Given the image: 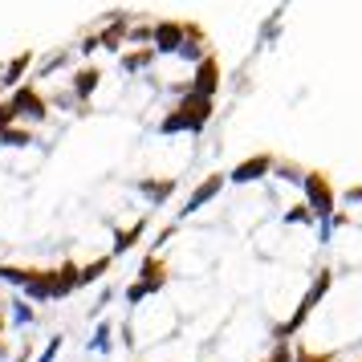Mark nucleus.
<instances>
[{
    "instance_id": "obj_1",
    "label": "nucleus",
    "mask_w": 362,
    "mask_h": 362,
    "mask_svg": "<svg viewBox=\"0 0 362 362\" xmlns=\"http://www.w3.org/2000/svg\"><path fill=\"white\" fill-rule=\"evenodd\" d=\"M0 281H13L25 289V297L33 301H49V297H66L78 289V269L62 264V269H13V264H0Z\"/></svg>"
},
{
    "instance_id": "obj_2",
    "label": "nucleus",
    "mask_w": 362,
    "mask_h": 362,
    "mask_svg": "<svg viewBox=\"0 0 362 362\" xmlns=\"http://www.w3.org/2000/svg\"><path fill=\"white\" fill-rule=\"evenodd\" d=\"M212 115V98H199V94H183V102L163 118V134H175V131H199Z\"/></svg>"
},
{
    "instance_id": "obj_3",
    "label": "nucleus",
    "mask_w": 362,
    "mask_h": 362,
    "mask_svg": "<svg viewBox=\"0 0 362 362\" xmlns=\"http://www.w3.org/2000/svg\"><path fill=\"white\" fill-rule=\"evenodd\" d=\"M329 269H317V281H313L310 285V293L301 297V305H297V313L293 317H289V322H285V326H277V342H289V338H293L297 329L305 326V322H310V313L317 310V301H322V297H326V289H329Z\"/></svg>"
},
{
    "instance_id": "obj_4",
    "label": "nucleus",
    "mask_w": 362,
    "mask_h": 362,
    "mask_svg": "<svg viewBox=\"0 0 362 362\" xmlns=\"http://www.w3.org/2000/svg\"><path fill=\"white\" fill-rule=\"evenodd\" d=\"M301 183H305V196H310V212L326 224L329 216H334V187H329L326 171H305Z\"/></svg>"
},
{
    "instance_id": "obj_5",
    "label": "nucleus",
    "mask_w": 362,
    "mask_h": 362,
    "mask_svg": "<svg viewBox=\"0 0 362 362\" xmlns=\"http://www.w3.org/2000/svg\"><path fill=\"white\" fill-rule=\"evenodd\" d=\"M163 281H167V269H163V261L151 252L147 261H143V277L134 281L131 289H127V301H131V305H139L143 297H151L155 289H163Z\"/></svg>"
},
{
    "instance_id": "obj_6",
    "label": "nucleus",
    "mask_w": 362,
    "mask_h": 362,
    "mask_svg": "<svg viewBox=\"0 0 362 362\" xmlns=\"http://www.w3.org/2000/svg\"><path fill=\"white\" fill-rule=\"evenodd\" d=\"M192 33H196V29H192L187 21H163V25H155V29H151V41H155L151 49H155V53H180L183 41H187Z\"/></svg>"
},
{
    "instance_id": "obj_7",
    "label": "nucleus",
    "mask_w": 362,
    "mask_h": 362,
    "mask_svg": "<svg viewBox=\"0 0 362 362\" xmlns=\"http://www.w3.org/2000/svg\"><path fill=\"white\" fill-rule=\"evenodd\" d=\"M216 86H220V62H216L212 53H204L196 66V82L187 86V94H199V98H212Z\"/></svg>"
},
{
    "instance_id": "obj_8",
    "label": "nucleus",
    "mask_w": 362,
    "mask_h": 362,
    "mask_svg": "<svg viewBox=\"0 0 362 362\" xmlns=\"http://www.w3.org/2000/svg\"><path fill=\"white\" fill-rule=\"evenodd\" d=\"M13 110H17V118L21 115H29V118H45V110H49V102L41 98V94H37L33 86H25V90H17V94H13Z\"/></svg>"
},
{
    "instance_id": "obj_9",
    "label": "nucleus",
    "mask_w": 362,
    "mask_h": 362,
    "mask_svg": "<svg viewBox=\"0 0 362 362\" xmlns=\"http://www.w3.org/2000/svg\"><path fill=\"white\" fill-rule=\"evenodd\" d=\"M220 187H224V175H208V180H204V183L196 187V192L187 196V208H183V216L199 212V208H204V204H208V199H212L216 192H220Z\"/></svg>"
},
{
    "instance_id": "obj_10",
    "label": "nucleus",
    "mask_w": 362,
    "mask_h": 362,
    "mask_svg": "<svg viewBox=\"0 0 362 362\" xmlns=\"http://www.w3.org/2000/svg\"><path fill=\"white\" fill-rule=\"evenodd\" d=\"M269 167H273V155H257V159H245V163L236 167L228 180H236V183H252V180H261Z\"/></svg>"
},
{
    "instance_id": "obj_11",
    "label": "nucleus",
    "mask_w": 362,
    "mask_h": 362,
    "mask_svg": "<svg viewBox=\"0 0 362 362\" xmlns=\"http://www.w3.org/2000/svg\"><path fill=\"white\" fill-rule=\"evenodd\" d=\"M139 192L147 199H155V204H163V199L175 192V180H139Z\"/></svg>"
},
{
    "instance_id": "obj_12",
    "label": "nucleus",
    "mask_w": 362,
    "mask_h": 362,
    "mask_svg": "<svg viewBox=\"0 0 362 362\" xmlns=\"http://www.w3.org/2000/svg\"><path fill=\"white\" fill-rule=\"evenodd\" d=\"M98 69L90 66V69H82V74H78V78H74V94H78V98H86V94H94V86H98Z\"/></svg>"
},
{
    "instance_id": "obj_13",
    "label": "nucleus",
    "mask_w": 362,
    "mask_h": 362,
    "mask_svg": "<svg viewBox=\"0 0 362 362\" xmlns=\"http://www.w3.org/2000/svg\"><path fill=\"white\" fill-rule=\"evenodd\" d=\"M94 41L106 45V49H118V41H127V21H115V25H110L102 37H94Z\"/></svg>"
},
{
    "instance_id": "obj_14",
    "label": "nucleus",
    "mask_w": 362,
    "mask_h": 362,
    "mask_svg": "<svg viewBox=\"0 0 362 362\" xmlns=\"http://www.w3.org/2000/svg\"><path fill=\"white\" fill-rule=\"evenodd\" d=\"M143 228H147V224L139 220V224H131L127 232H118V240H115V257H122L127 248H134V240H139V232H143Z\"/></svg>"
},
{
    "instance_id": "obj_15",
    "label": "nucleus",
    "mask_w": 362,
    "mask_h": 362,
    "mask_svg": "<svg viewBox=\"0 0 362 362\" xmlns=\"http://www.w3.org/2000/svg\"><path fill=\"white\" fill-rule=\"evenodd\" d=\"M110 326H106V322H102L98 329H94V338H90V350H94V354H110Z\"/></svg>"
},
{
    "instance_id": "obj_16",
    "label": "nucleus",
    "mask_w": 362,
    "mask_h": 362,
    "mask_svg": "<svg viewBox=\"0 0 362 362\" xmlns=\"http://www.w3.org/2000/svg\"><path fill=\"white\" fill-rule=\"evenodd\" d=\"M110 269V257H102V261H94V264H86L82 273H78V285H90V281H98L102 273Z\"/></svg>"
},
{
    "instance_id": "obj_17",
    "label": "nucleus",
    "mask_w": 362,
    "mask_h": 362,
    "mask_svg": "<svg viewBox=\"0 0 362 362\" xmlns=\"http://www.w3.org/2000/svg\"><path fill=\"white\" fill-rule=\"evenodd\" d=\"M151 57H155V49H151V45H143L139 53H131V57H122V69H131V74H139V69L147 66Z\"/></svg>"
},
{
    "instance_id": "obj_18",
    "label": "nucleus",
    "mask_w": 362,
    "mask_h": 362,
    "mask_svg": "<svg viewBox=\"0 0 362 362\" xmlns=\"http://www.w3.org/2000/svg\"><path fill=\"white\" fill-rule=\"evenodd\" d=\"M0 143H8V147H25V143H33V134L21 131V127H4V131H0Z\"/></svg>"
},
{
    "instance_id": "obj_19",
    "label": "nucleus",
    "mask_w": 362,
    "mask_h": 362,
    "mask_svg": "<svg viewBox=\"0 0 362 362\" xmlns=\"http://www.w3.org/2000/svg\"><path fill=\"white\" fill-rule=\"evenodd\" d=\"M29 69V53H21V57H13V66L4 69V82H21V74Z\"/></svg>"
},
{
    "instance_id": "obj_20",
    "label": "nucleus",
    "mask_w": 362,
    "mask_h": 362,
    "mask_svg": "<svg viewBox=\"0 0 362 362\" xmlns=\"http://www.w3.org/2000/svg\"><path fill=\"white\" fill-rule=\"evenodd\" d=\"M62 346H66V338H62V334H57V338H49V346L41 350V358H37V362H57V354H62Z\"/></svg>"
},
{
    "instance_id": "obj_21",
    "label": "nucleus",
    "mask_w": 362,
    "mask_h": 362,
    "mask_svg": "<svg viewBox=\"0 0 362 362\" xmlns=\"http://www.w3.org/2000/svg\"><path fill=\"white\" fill-rule=\"evenodd\" d=\"M261 362H293V350H289V342H277V346H273V354L261 358Z\"/></svg>"
},
{
    "instance_id": "obj_22",
    "label": "nucleus",
    "mask_w": 362,
    "mask_h": 362,
    "mask_svg": "<svg viewBox=\"0 0 362 362\" xmlns=\"http://www.w3.org/2000/svg\"><path fill=\"white\" fill-rule=\"evenodd\" d=\"M293 362H338V358H334V354H313V350H305V346H301V350L293 354Z\"/></svg>"
},
{
    "instance_id": "obj_23",
    "label": "nucleus",
    "mask_w": 362,
    "mask_h": 362,
    "mask_svg": "<svg viewBox=\"0 0 362 362\" xmlns=\"http://www.w3.org/2000/svg\"><path fill=\"white\" fill-rule=\"evenodd\" d=\"M13 317H17L21 326H25V322H33V305H25V301H13Z\"/></svg>"
},
{
    "instance_id": "obj_24",
    "label": "nucleus",
    "mask_w": 362,
    "mask_h": 362,
    "mask_svg": "<svg viewBox=\"0 0 362 362\" xmlns=\"http://www.w3.org/2000/svg\"><path fill=\"white\" fill-rule=\"evenodd\" d=\"M285 220H289V224H301V220H310V212H305V208H297V212H289Z\"/></svg>"
},
{
    "instance_id": "obj_25",
    "label": "nucleus",
    "mask_w": 362,
    "mask_h": 362,
    "mask_svg": "<svg viewBox=\"0 0 362 362\" xmlns=\"http://www.w3.org/2000/svg\"><path fill=\"white\" fill-rule=\"evenodd\" d=\"M350 199H362V187H354V192H350Z\"/></svg>"
},
{
    "instance_id": "obj_26",
    "label": "nucleus",
    "mask_w": 362,
    "mask_h": 362,
    "mask_svg": "<svg viewBox=\"0 0 362 362\" xmlns=\"http://www.w3.org/2000/svg\"><path fill=\"white\" fill-rule=\"evenodd\" d=\"M0 329H4V313H0Z\"/></svg>"
}]
</instances>
